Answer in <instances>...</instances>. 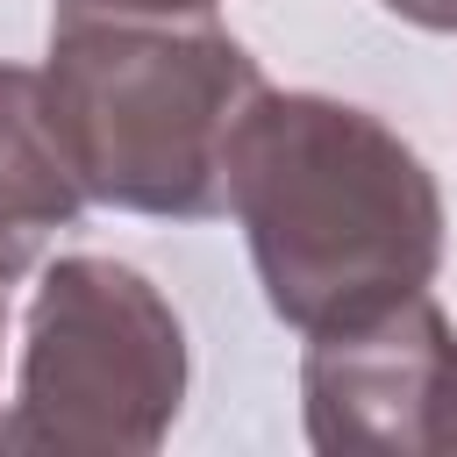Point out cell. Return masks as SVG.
Listing matches in <instances>:
<instances>
[{"instance_id": "cell-1", "label": "cell", "mask_w": 457, "mask_h": 457, "mask_svg": "<svg viewBox=\"0 0 457 457\" xmlns=\"http://www.w3.org/2000/svg\"><path fill=\"white\" fill-rule=\"evenodd\" d=\"M228 207L264 300L314 336L428 293L443 264L436 171L371 107L257 86L228 136Z\"/></svg>"}, {"instance_id": "cell-2", "label": "cell", "mask_w": 457, "mask_h": 457, "mask_svg": "<svg viewBox=\"0 0 457 457\" xmlns=\"http://www.w3.org/2000/svg\"><path fill=\"white\" fill-rule=\"evenodd\" d=\"M36 86L86 200L200 221L228 207V136L264 71L207 14L136 21L64 7Z\"/></svg>"}, {"instance_id": "cell-3", "label": "cell", "mask_w": 457, "mask_h": 457, "mask_svg": "<svg viewBox=\"0 0 457 457\" xmlns=\"http://www.w3.org/2000/svg\"><path fill=\"white\" fill-rule=\"evenodd\" d=\"M186 400V328L171 300L114 257H57L36 278L0 450L143 457Z\"/></svg>"}, {"instance_id": "cell-4", "label": "cell", "mask_w": 457, "mask_h": 457, "mask_svg": "<svg viewBox=\"0 0 457 457\" xmlns=\"http://www.w3.org/2000/svg\"><path fill=\"white\" fill-rule=\"evenodd\" d=\"M307 443L321 457H457V336L428 293L307 336Z\"/></svg>"}, {"instance_id": "cell-5", "label": "cell", "mask_w": 457, "mask_h": 457, "mask_svg": "<svg viewBox=\"0 0 457 457\" xmlns=\"http://www.w3.org/2000/svg\"><path fill=\"white\" fill-rule=\"evenodd\" d=\"M86 207L50 121H43V86L21 64H0V293H14L43 243L71 228Z\"/></svg>"}, {"instance_id": "cell-6", "label": "cell", "mask_w": 457, "mask_h": 457, "mask_svg": "<svg viewBox=\"0 0 457 457\" xmlns=\"http://www.w3.org/2000/svg\"><path fill=\"white\" fill-rule=\"evenodd\" d=\"M71 14H136V21H193L214 14V0H64Z\"/></svg>"}, {"instance_id": "cell-7", "label": "cell", "mask_w": 457, "mask_h": 457, "mask_svg": "<svg viewBox=\"0 0 457 457\" xmlns=\"http://www.w3.org/2000/svg\"><path fill=\"white\" fill-rule=\"evenodd\" d=\"M378 7H393L400 21L436 29V36H450V29H457V0H378Z\"/></svg>"}, {"instance_id": "cell-8", "label": "cell", "mask_w": 457, "mask_h": 457, "mask_svg": "<svg viewBox=\"0 0 457 457\" xmlns=\"http://www.w3.org/2000/svg\"><path fill=\"white\" fill-rule=\"evenodd\" d=\"M0 336H7V293H0Z\"/></svg>"}]
</instances>
